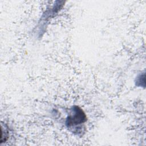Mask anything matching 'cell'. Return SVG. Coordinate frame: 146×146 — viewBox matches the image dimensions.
<instances>
[{"instance_id":"6da1fadb","label":"cell","mask_w":146,"mask_h":146,"mask_svg":"<svg viewBox=\"0 0 146 146\" xmlns=\"http://www.w3.org/2000/svg\"><path fill=\"white\" fill-rule=\"evenodd\" d=\"M86 120V116L83 111L79 107H75L73 108L72 113L67 118L66 124L68 127L75 126L83 123Z\"/></svg>"}]
</instances>
